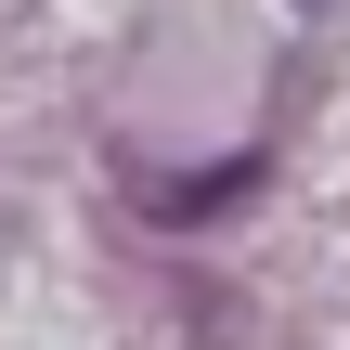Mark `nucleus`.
I'll list each match as a JSON object with an SVG mask.
<instances>
[{
	"instance_id": "f257e3e1",
	"label": "nucleus",
	"mask_w": 350,
	"mask_h": 350,
	"mask_svg": "<svg viewBox=\"0 0 350 350\" xmlns=\"http://www.w3.org/2000/svg\"><path fill=\"white\" fill-rule=\"evenodd\" d=\"M299 13H338V0H299Z\"/></svg>"
}]
</instances>
